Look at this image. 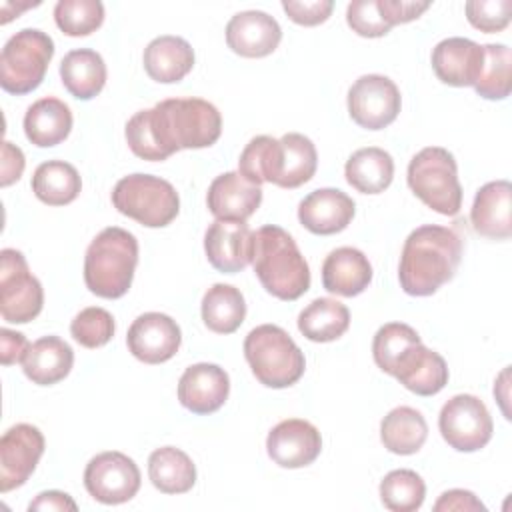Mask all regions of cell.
Returning <instances> with one entry per match:
<instances>
[{"mask_svg": "<svg viewBox=\"0 0 512 512\" xmlns=\"http://www.w3.org/2000/svg\"><path fill=\"white\" fill-rule=\"evenodd\" d=\"M30 342L22 332L2 328L0 330V360L4 366H12L16 362H22L28 354Z\"/></svg>", "mask_w": 512, "mask_h": 512, "instance_id": "obj_47", "label": "cell"}, {"mask_svg": "<svg viewBox=\"0 0 512 512\" xmlns=\"http://www.w3.org/2000/svg\"><path fill=\"white\" fill-rule=\"evenodd\" d=\"M182 332L174 318L162 312H144L128 328L126 344L144 364L168 362L180 348Z\"/></svg>", "mask_w": 512, "mask_h": 512, "instance_id": "obj_14", "label": "cell"}, {"mask_svg": "<svg viewBox=\"0 0 512 512\" xmlns=\"http://www.w3.org/2000/svg\"><path fill=\"white\" fill-rule=\"evenodd\" d=\"M438 428L450 448L458 452H476L490 442L494 422L478 396L456 394L442 406Z\"/></svg>", "mask_w": 512, "mask_h": 512, "instance_id": "obj_10", "label": "cell"}, {"mask_svg": "<svg viewBox=\"0 0 512 512\" xmlns=\"http://www.w3.org/2000/svg\"><path fill=\"white\" fill-rule=\"evenodd\" d=\"M138 266V240L132 232L108 226L86 248L84 282L100 298H122Z\"/></svg>", "mask_w": 512, "mask_h": 512, "instance_id": "obj_4", "label": "cell"}, {"mask_svg": "<svg viewBox=\"0 0 512 512\" xmlns=\"http://www.w3.org/2000/svg\"><path fill=\"white\" fill-rule=\"evenodd\" d=\"M350 326V310L334 298H316L298 314V330L310 342H332Z\"/></svg>", "mask_w": 512, "mask_h": 512, "instance_id": "obj_34", "label": "cell"}, {"mask_svg": "<svg viewBox=\"0 0 512 512\" xmlns=\"http://www.w3.org/2000/svg\"><path fill=\"white\" fill-rule=\"evenodd\" d=\"M280 154H282L280 140L266 134L254 136L240 154L238 172L256 186H260L262 182L274 184L278 176Z\"/></svg>", "mask_w": 512, "mask_h": 512, "instance_id": "obj_36", "label": "cell"}, {"mask_svg": "<svg viewBox=\"0 0 512 512\" xmlns=\"http://www.w3.org/2000/svg\"><path fill=\"white\" fill-rule=\"evenodd\" d=\"M54 56V40L38 30L24 28L8 38L0 54V86L8 94H28L36 90Z\"/></svg>", "mask_w": 512, "mask_h": 512, "instance_id": "obj_8", "label": "cell"}, {"mask_svg": "<svg viewBox=\"0 0 512 512\" xmlns=\"http://www.w3.org/2000/svg\"><path fill=\"white\" fill-rule=\"evenodd\" d=\"M472 228L492 240H508L512 236V186L508 180L484 184L472 202Z\"/></svg>", "mask_w": 512, "mask_h": 512, "instance_id": "obj_23", "label": "cell"}, {"mask_svg": "<svg viewBox=\"0 0 512 512\" xmlns=\"http://www.w3.org/2000/svg\"><path fill=\"white\" fill-rule=\"evenodd\" d=\"M230 394V378L218 364H192L178 382L180 404L194 414H212L224 406Z\"/></svg>", "mask_w": 512, "mask_h": 512, "instance_id": "obj_18", "label": "cell"}, {"mask_svg": "<svg viewBox=\"0 0 512 512\" xmlns=\"http://www.w3.org/2000/svg\"><path fill=\"white\" fill-rule=\"evenodd\" d=\"M144 70L146 74L160 84L180 82L194 66V50L192 46L172 34H164L154 38L144 48Z\"/></svg>", "mask_w": 512, "mask_h": 512, "instance_id": "obj_25", "label": "cell"}, {"mask_svg": "<svg viewBox=\"0 0 512 512\" xmlns=\"http://www.w3.org/2000/svg\"><path fill=\"white\" fill-rule=\"evenodd\" d=\"M462 260V238L456 230L424 224L408 234L400 254L398 280L410 296H430L450 282Z\"/></svg>", "mask_w": 512, "mask_h": 512, "instance_id": "obj_2", "label": "cell"}, {"mask_svg": "<svg viewBox=\"0 0 512 512\" xmlns=\"http://www.w3.org/2000/svg\"><path fill=\"white\" fill-rule=\"evenodd\" d=\"M116 324L108 310L100 306H88L80 310L70 322L72 338L84 348H100L108 344L114 336Z\"/></svg>", "mask_w": 512, "mask_h": 512, "instance_id": "obj_41", "label": "cell"}, {"mask_svg": "<svg viewBox=\"0 0 512 512\" xmlns=\"http://www.w3.org/2000/svg\"><path fill=\"white\" fill-rule=\"evenodd\" d=\"M392 376L418 396H434L448 384V366L438 352L420 340L398 358Z\"/></svg>", "mask_w": 512, "mask_h": 512, "instance_id": "obj_22", "label": "cell"}, {"mask_svg": "<svg viewBox=\"0 0 512 512\" xmlns=\"http://www.w3.org/2000/svg\"><path fill=\"white\" fill-rule=\"evenodd\" d=\"M130 150L148 162H162L178 150L212 146L222 134L218 108L202 98H168L138 110L126 122Z\"/></svg>", "mask_w": 512, "mask_h": 512, "instance_id": "obj_1", "label": "cell"}, {"mask_svg": "<svg viewBox=\"0 0 512 512\" xmlns=\"http://www.w3.org/2000/svg\"><path fill=\"white\" fill-rule=\"evenodd\" d=\"M512 0H470L466 18L480 32H500L510 24Z\"/></svg>", "mask_w": 512, "mask_h": 512, "instance_id": "obj_42", "label": "cell"}, {"mask_svg": "<svg viewBox=\"0 0 512 512\" xmlns=\"http://www.w3.org/2000/svg\"><path fill=\"white\" fill-rule=\"evenodd\" d=\"M54 22L66 36H88L104 22L100 0H60L54 6Z\"/></svg>", "mask_w": 512, "mask_h": 512, "instance_id": "obj_39", "label": "cell"}, {"mask_svg": "<svg viewBox=\"0 0 512 512\" xmlns=\"http://www.w3.org/2000/svg\"><path fill=\"white\" fill-rule=\"evenodd\" d=\"M348 114L366 130L390 126L400 112L402 98L398 86L382 74H364L348 90Z\"/></svg>", "mask_w": 512, "mask_h": 512, "instance_id": "obj_12", "label": "cell"}, {"mask_svg": "<svg viewBox=\"0 0 512 512\" xmlns=\"http://www.w3.org/2000/svg\"><path fill=\"white\" fill-rule=\"evenodd\" d=\"M200 314L208 330L216 334H232L246 318V302L236 286L214 284L202 296Z\"/></svg>", "mask_w": 512, "mask_h": 512, "instance_id": "obj_32", "label": "cell"}, {"mask_svg": "<svg viewBox=\"0 0 512 512\" xmlns=\"http://www.w3.org/2000/svg\"><path fill=\"white\" fill-rule=\"evenodd\" d=\"M348 26L364 38H380L390 32V24L384 20L378 0H354L346 8Z\"/></svg>", "mask_w": 512, "mask_h": 512, "instance_id": "obj_43", "label": "cell"}, {"mask_svg": "<svg viewBox=\"0 0 512 512\" xmlns=\"http://www.w3.org/2000/svg\"><path fill=\"white\" fill-rule=\"evenodd\" d=\"M486 510V506L476 498L474 492L452 488L440 494V498L434 504V512H480Z\"/></svg>", "mask_w": 512, "mask_h": 512, "instance_id": "obj_46", "label": "cell"}, {"mask_svg": "<svg viewBox=\"0 0 512 512\" xmlns=\"http://www.w3.org/2000/svg\"><path fill=\"white\" fill-rule=\"evenodd\" d=\"M142 484L136 462L116 450L96 454L84 470V486L100 504H124L132 500Z\"/></svg>", "mask_w": 512, "mask_h": 512, "instance_id": "obj_11", "label": "cell"}, {"mask_svg": "<svg viewBox=\"0 0 512 512\" xmlns=\"http://www.w3.org/2000/svg\"><path fill=\"white\" fill-rule=\"evenodd\" d=\"M254 274L278 300H298L310 288V268L296 240L280 226L266 224L254 232Z\"/></svg>", "mask_w": 512, "mask_h": 512, "instance_id": "obj_3", "label": "cell"}, {"mask_svg": "<svg viewBox=\"0 0 512 512\" xmlns=\"http://www.w3.org/2000/svg\"><path fill=\"white\" fill-rule=\"evenodd\" d=\"M204 250L212 268L236 274L252 262L254 232L246 222L214 220L204 234Z\"/></svg>", "mask_w": 512, "mask_h": 512, "instance_id": "obj_16", "label": "cell"}, {"mask_svg": "<svg viewBox=\"0 0 512 512\" xmlns=\"http://www.w3.org/2000/svg\"><path fill=\"white\" fill-rule=\"evenodd\" d=\"M322 450V436L318 428L302 418H288L278 422L266 438L268 456L282 468H304L312 464Z\"/></svg>", "mask_w": 512, "mask_h": 512, "instance_id": "obj_15", "label": "cell"}, {"mask_svg": "<svg viewBox=\"0 0 512 512\" xmlns=\"http://www.w3.org/2000/svg\"><path fill=\"white\" fill-rule=\"evenodd\" d=\"M482 48L484 62L474 90L486 100H504L510 94L512 52L506 44H484Z\"/></svg>", "mask_w": 512, "mask_h": 512, "instance_id": "obj_37", "label": "cell"}, {"mask_svg": "<svg viewBox=\"0 0 512 512\" xmlns=\"http://www.w3.org/2000/svg\"><path fill=\"white\" fill-rule=\"evenodd\" d=\"M244 356L256 380L268 388H288L306 370L304 352L276 324H260L244 338Z\"/></svg>", "mask_w": 512, "mask_h": 512, "instance_id": "obj_5", "label": "cell"}, {"mask_svg": "<svg viewBox=\"0 0 512 512\" xmlns=\"http://www.w3.org/2000/svg\"><path fill=\"white\" fill-rule=\"evenodd\" d=\"M410 190L434 212L456 216L462 208V186L458 166L442 146H426L412 156L406 172Z\"/></svg>", "mask_w": 512, "mask_h": 512, "instance_id": "obj_6", "label": "cell"}, {"mask_svg": "<svg viewBox=\"0 0 512 512\" xmlns=\"http://www.w3.org/2000/svg\"><path fill=\"white\" fill-rule=\"evenodd\" d=\"M428 438V424L424 416L410 406L390 410L380 424V440L392 454H416Z\"/></svg>", "mask_w": 512, "mask_h": 512, "instance_id": "obj_31", "label": "cell"}, {"mask_svg": "<svg viewBox=\"0 0 512 512\" xmlns=\"http://www.w3.org/2000/svg\"><path fill=\"white\" fill-rule=\"evenodd\" d=\"M74 364V350L58 336H42L30 344L22 360V370L28 380L38 386H52L64 380Z\"/></svg>", "mask_w": 512, "mask_h": 512, "instance_id": "obj_26", "label": "cell"}, {"mask_svg": "<svg viewBox=\"0 0 512 512\" xmlns=\"http://www.w3.org/2000/svg\"><path fill=\"white\" fill-rule=\"evenodd\" d=\"M484 62V48L470 38L452 36L432 50V70L440 82L456 88L474 86Z\"/></svg>", "mask_w": 512, "mask_h": 512, "instance_id": "obj_19", "label": "cell"}, {"mask_svg": "<svg viewBox=\"0 0 512 512\" xmlns=\"http://www.w3.org/2000/svg\"><path fill=\"white\" fill-rule=\"evenodd\" d=\"M344 176L354 190L362 194H380L392 184L394 160L378 146L360 148L346 160Z\"/></svg>", "mask_w": 512, "mask_h": 512, "instance_id": "obj_29", "label": "cell"}, {"mask_svg": "<svg viewBox=\"0 0 512 512\" xmlns=\"http://www.w3.org/2000/svg\"><path fill=\"white\" fill-rule=\"evenodd\" d=\"M282 40V28L262 10H244L226 24L228 48L244 58H264L272 54Z\"/></svg>", "mask_w": 512, "mask_h": 512, "instance_id": "obj_17", "label": "cell"}, {"mask_svg": "<svg viewBox=\"0 0 512 512\" xmlns=\"http://www.w3.org/2000/svg\"><path fill=\"white\" fill-rule=\"evenodd\" d=\"M80 190L78 170L64 160L42 162L32 174V192L48 206H66L78 198Z\"/></svg>", "mask_w": 512, "mask_h": 512, "instance_id": "obj_33", "label": "cell"}, {"mask_svg": "<svg viewBox=\"0 0 512 512\" xmlns=\"http://www.w3.org/2000/svg\"><path fill=\"white\" fill-rule=\"evenodd\" d=\"M42 432L26 422L14 424L0 438V492L26 484L44 454Z\"/></svg>", "mask_w": 512, "mask_h": 512, "instance_id": "obj_13", "label": "cell"}, {"mask_svg": "<svg viewBox=\"0 0 512 512\" xmlns=\"http://www.w3.org/2000/svg\"><path fill=\"white\" fill-rule=\"evenodd\" d=\"M28 510H78L76 502L72 500L70 494L60 492V490H48V492H40L30 504Z\"/></svg>", "mask_w": 512, "mask_h": 512, "instance_id": "obj_49", "label": "cell"}, {"mask_svg": "<svg viewBox=\"0 0 512 512\" xmlns=\"http://www.w3.org/2000/svg\"><path fill=\"white\" fill-rule=\"evenodd\" d=\"M372 282V266L362 250L340 246L332 250L322 264V286L330 294L358 296Z\"/></svg>", "mask_w": 512, "mask_h": 512, "instance_id": "obj_24", "label": "cell"}, {"mask_svg": "<svg viewBox=\"0 0 512 512\" xmlns=\"http://www.w3.org/2000/svg\"><path fill=\"white\" fill-rule=\"evenodd\" d=\"M416 342H420L418 332L404 322H388L380 326L372 340V356L376 366L392 376L398 358Z\"/></svg>", "mask_w": 512, "mask_h": 512, "instance_id": "obj_40", "label": "cell"}, {"mask_svg": "<svg viewBox=\"0 0 512 512\" xmlns=\"http://www.w3.org/2000/svg\"><path fill=\"white\" fill-rule=\"evenodd\" d=\"M426 484L414 470L400 468L388 472L380 482V500L392 512H414L422 506Z\"/></svg>", "mask_w": 512, "mask_h": 512, "instance_id": "obj_38", "label": "cell"}, {"mask_svg": "<svg viewBox=\"0 0 512 512\" xmlns=\"http://www.w3.org/2000/svg\"><path fill=\"white\" fill-rule=\"evenodd\" d=\"M104 58L90 48L70 50L60 62V78L64 88L78 100H92L106 84Z\"/></svg>", "mask_w": 512, "mask_h": 512, "instance_id": "obj_28", "label": "cell"}, {"mask_svg": "<svg viewBox=\"0 0 512 512\" xmlns=\"http://www.w3.org/2000/svg\"><path fill=\"white\" fill-rule=\"evenodd\" d=\"M70 130L72 112L60 98H40L28 106L24 114V134L38 148H50L64 142Z\"/></svg>", "mask_w": 512, "mask_h": 512, "instance_id": "obj_27", "label": "cell"}, {"mask_svg": "<svg viewBox=\"0 0 512 512\" xmlns=\"http://www.w3.org/2000/svg\"><path fill=\"white\" fill-rule=\"evenodd\" d=\"M24 166H26V160H24L22 150L18 146H14L12 142L4 140V144H2V180H0V184L6 188L12 182L20 180V176L24 172Z\"/></svg>", "mask_w": 512, "mask_h": 512, "instance_id": "obj_48", "label": "cell"}, {"mask_svg": "<svg viewBox=\"0 0 512 512\" xmlns=\"http://www.w3.org/2000/svg\"><path fill=\"white\" fill-rule=\"evenodd\" d=\"M354 200L338 188H318L298 204L300 224L318 236L342 232L354 218Z\"/></svg>", "mask_w": 512, "mask_h": 512, "instance_id": "obj_20", "label": "cell"}, {"mask_svg": "<svg viewBox=\"0 0 512 512\" xmlns=\"http://www.w3.org/2000/svg\"><path fill=\"white\" fill-rule=\"evenodd\" d=\"M378 8L384 16V20L390 26L396 24H406L412 22L416 18H420V14H424L430 8V2H414V0H378Z\"/></svg>", "mask_w": 512, "mask_h": 512, "instance_id": "obj_45", "label": "cell"}, {"mask_svg": "<svg viewBox=\"0 0 512 512\" xmlns=\"http://www.w3.org/2000/svg\"><path fill=\"white\" fill-rule=\"evenodd\" d=\"M206 204L216 220L246 222L262 204V188L238 170L216 176L208 188Z\"/></svg>", "mask_w": 512, "mask_h": 512, "instance_id": "obj_21", "label": "cell"}, {"mask_svg": "<svg viewBox=\"0 0 512 512\" xmlns=\"http://www.w3.org/2000/svg\"><path fill=\"white\" fill-rule=\"evenodd\" d=\"M148 476L162 494H184L196 484V466L184 450L162 446L148 458Z\"/></svg>", "mask_w": 512, "mask_h": 512, "instance_id": "obj_30", "label": "cell"}, {"mask_svg": "<svg viewBox=\"0 0 512 512\" xmlns=\"http://www.w3.org/2000/svg\"><path fill=\"white\" fill-rule=\"evenodd\" d=\"M0 260V314L10 324H26L42 312V284L20 250L4 248Z\"/></svg>", "mask_w": 512, "mask_h": 512, "instance_id": "obj_9", "label": "cell"}, {"mask_svg": "<svg viewBox=\"0 0 512 512\" xmlns=\"http://www.w3.org/2000/svg\"><path fill=\"white\" fill-rule=\"evenodd\" d=\"M284 12L288 18L300 26H318L328 20L334 10L332 0H284Z\"/></svg>", "mask_w": 512, "mask_h": 512, "instance_id": "obj_44", "label": "cell"}, {"mask_svg": "<svg viewBox=\"0 0 512 512\" xmlns=\"http://www.w3.org/2000/svg\"><path fill=\"white\" fill-rule=\"evenodd\" d=\"M280 146L282 154L274 184L292 190L312 180L318 168V154L314 142L304 134L288 132L280 138Z\"/></svg>", "mask_w": 512, "mask_h": 512, "instance_id": "obj_35", "label": "cell"}, {"mask_svg": "<svg viewBox=\"0 0 512 512\" xmlns=\"http://www.w3.org/2000/svg\"><path fill=\"white\" fill-rule=\"evenodd\" d=\"M114 208L146 228H164L180 212L176 188L152 174H128L112 190Z\"/></svg>", "mask_w": 512, "mask_h": 512, "instance_id": "obj_7", "label": "cell"}]
</instances>
